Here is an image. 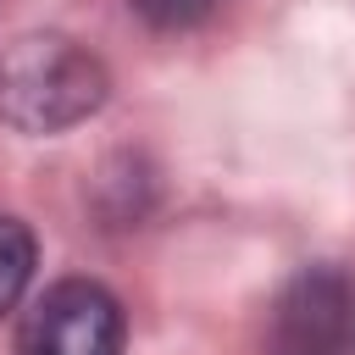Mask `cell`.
Masks as SVG:
<instances>
[{
	"instance_id": "2",
	"label": "cell",
	"mask_w": 355,
	"mask_h": 355,
	"mask_svg": "<svg viewBox=\"0 0 355 355\" xmlns=\"http://www.w3.org/2000/svg\"><path fill=\"white\" fill-rule=\"evenodd\" d=\"M128 311L94 277H61L17 316V355H122Z\"/></svg>"
},
{
	"instance_id": "4",
	"label": "cell",
	"mask_w": 355,
	"mask_h": 355,
	"mask_svg": "<svg viewBox=\"0 0 355 355\" xmlns=\"http://www.w3.org/2000/svg\"><path fill=\"white\" fill-rule=\"evenodd\" d=\"M33 261H39L33 233H28L17 216L0 211V316L22 305V294H28V283H33Z\"/></svg>"
},
{
	"instance_id": "1",
	"label": "cell",
	"mask_w": 355,
	"mask_h": 355,
	"mask_svg": "<svg viewBox=\"0 0 355 355\" xmlns=\"http://www.w3.org/2000/svg\"><path fill=\"white\" fill-rule=\"evenodd\" d=\"M105 67L67 33H28L0 55V122L17 133H61L105 105Z\"/></svg>"
},
{
	"instance_id": "3",
	"label": "cell",
	"mask_w": 355,
	"mask_h": 355,
	"mask_svg": "<svg viewBox=\"0 0 355 355\" xmlns=\"http://www.w3.org/2000/svg\"><path fill=\"white\" fill-rule=\"evenodd\" d=\"M266 355H355V272H294L266 316Z\"/></svg>"
},
{
	"instance_id": "5",
	"label": "cell",
	"mask_w": 355,
	"mask_h": 355,
	"mask_svg": "<svg viewBox=\"0 0 355 355\" xmlns=\"http://www.w3.org/2000/svg\"><path fill=\"white\" fill-rule=\"evenodd\" d=\"M150 28H166V33H178V28H194V22H205L222 0H128Z\"/></svg>"
}]
</instances>
